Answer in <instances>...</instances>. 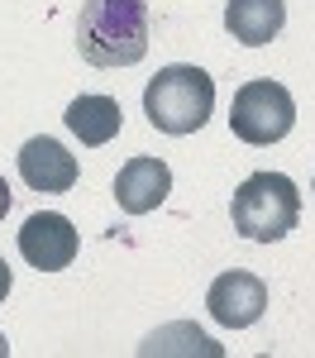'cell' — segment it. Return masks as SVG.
<instances>
[{
    "mask_svg": "<svg viewBox=\"0 0 315 358\" xmlns=\"http://www.w3.org/2000/svg\"><path fill=\"white\" fill-rule=\"evenodd\" d=\"M77 248H82V234L72 229L67 215H57V210L29 215L24 229H20V253H24L29 268H38V273H62V268H72Z\"/></svg>",
    "mask_w": 315,
    "mask_h": 358,
    "instance_id": "cell-5",
    "label": "cell"
},
{
    "mask_svg": "<svg viewBox=\"0 0 315 358\" xmlns=\"http://www.w3.org/2000/svg\"><path fill=\"white\" fill-rule=\"evenodd\" d=\"M172 192V172L163 158H129L115 177V201L124 215H148L158 210Z\"/></svg>",
    "mask_w": 315,
    "mask_h": 358,
    "instance_id": "cell-8",
    "label": "cell"
},
{
    "mask_svg": "<svg viewBox=\"0 0 315 358\" xmlns=\"http://www.w3.org/2000/svg\"><path fill=\"white\" fill-rule=\"evenodd\" d=\"M67 129L82 138L86 148H101V143H110L119 134V124H124V110H119V101L115 96H77L72 106H67Z\"/></svg>",
    "mask_w": 315,
    "mask_h": 358,
    "instance_id": "cell-10",
    "label": "cell"
},
{
    "mask_svg": "<svg viewBox=\"0 0 315 358\" xmlns=\"http://www.w3.org/2000/svg\"><path fill=\"white\" fill-rule=\"evenodd\" d=\"M286 24L282 0H225V29L244 43V48H263L272 43Z\"/></svg>",
    "mask_w": 315,
    "mask_h": 358,
    "instance_id": "cell-9",
    "label": "cell"
},
{
    "mask_svg": "<svg viewBox=\"0 0 315 358\" xmlns=\"http://www.w3.org/2000/svg\"><path fill=\"white\" fill-rule=\"evenodd\" d=\"M291 124H296V101H291V91L282 82L258 77V82H244L234 91V106H229L234 138H244L254 148H268V143L291 134Z\"/></svg>",
    "mask_w": 315,
    "mask_h": 358,
    "instance_id": "cell-4",
    "label": "cell"
},
{
    "mask_svg": "<svg viewBox=\"0 0 315 358\" xmlns=\"http://www.w3.org/2000/svg\"><path fill=\"white\" fill-rule=\"evenodd\" d=\"M77 48L91 67H134L148 53V0H86Z\"/></svg>",
    "mask_w": 315,
    "mask_h": 358,
    "instance_id": "cell-1",
    "label": "cell"
},
{
    "mask_svg": "<svg viewBox=\"0 0 315 358\" xmlns=\"http://www.w3.org/2000/svg\"><path fill=\"white\" fill-rule=\"evenodd\" d=\"M5 215H10V182L0 177V220H5Z\"/></svg>",
    "mask_w": 315,
    "mask_h": 358,
    "instance_id": "cell-12",
    "label": "cell"
},
{
    "mask_svg": "<svg viewBox=\"0 0 315 358\" xmlns=\"http://www.w3.org/2000/svg\"><path fill=\"white\" fill-rule=\"evenodd\" d=\"M20 177H24V187H34V192L57 196V192H72V187H77L82 167H77V158H72L57 138L38 134L20 148Z\"/></svg>",
    "mask_w": 315,
    "mask_h": 358,
    "instance_id": "cell-7",
    "label": "cell"
},
{
    "mask_svg": "<svg viewBox=\"0 0 315 358\" xmlns=\"http://www.w3.org/2000/svg\"><path fill=\"white\" fill-rule=\"evenodd\" d=\"M10 287H15V277H10V263H5V258H0V301H5V296H10Z\"/></svg>",
    "mask_w": 315,
    "mask_h": 358,
    "instance_id": "cell-11",
    "label": "cell"
},
{
    "mask_svg": "<svg viewBox=\"0 0 315 358\" xmlns=\"http://www.w3.org/2000/svg\"><path fill=\"white\" fill-rule=\"evenodd\" d=\"M215 110V82L191 62H172L143 86V115L163 134H196Z\"/></svg>",
    "mask_w": 315,
    "mask_h": 358,
    "instance_id": "cell-2",
    "label": "cell"
},
{
    "mask_svg": "<svg viewBox=\"0 0 315 358\" xmlns=\"http://www.w3.org/2000/svg\"><path fill=\"white\" fill-rule=\"evenodd\" d=\"M0 358H10V344H5V334H0Z\"/></svg>",
    "mask_w": 315,
    "mask_h": 358,
    "instance_id": "cell-13",
    "label": "cell"
},
{
    "mask_svg": "<svg viewBox=\"0 0 315 358\" xmlns=\"http://www.w3.org/2000/svg\"><path fill=\"white\" fill-rule=\"evenodd\" d=\"M205 306H210V315L225 330H249V325L263 320V310H268V287H263V277L234 268V273H220L210 282Z\"/></svg>",
    "mask_w": 315,
    "mask_h": 358,
    "instance_id": "cell-6",
    "label": "cell"
},
{
    "mask_svg": "<svg viewBox=\"0 0 315 358\" xmlns=\"http://www.w3.org/2000/svg\"><path fill=\"white\" fill-rule=\"evenodd\" d=\"M229 220L254 244H277L301 220V192L282 172H254L229 201Z\"/></svg>",
    "mask_w": 315,
    "mask_h": 358,
    "instance_id": "cell-3",
    "label": "cell"
}]
</instances>
